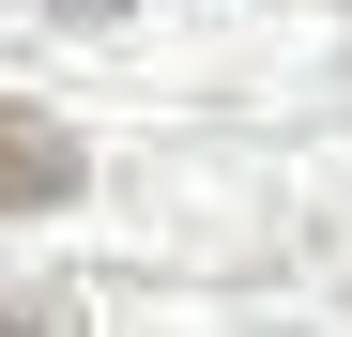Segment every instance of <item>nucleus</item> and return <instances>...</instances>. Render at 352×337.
<instances>
[{"mask_svg": "<svg viewBox=\"0 0 352 337\" xmlns=\"http://www.w3.org/2000/svg\"><path fill=\"white\" fill-rule=\"evenodd\" d=\"M77 168H92V153L46 123V107L0 92V215H62V199H77Z\"/></svg>", "mask_w": 352, "mask_h": 337, "instance_id": "1", "label": "nucleus"}, {"mask_svg": "<svg viewBox=\"0 0 352 337\" xmlns=\"http://www.w3.org/2000/svg\"><path fill=\"white\" fill-rule=\"evenodd\" d=\"M0 337H62V307H0Z\"/></svg>", "mask_w": 352, "mask_h": 337, "instance_id": "2", "label": "nucleus"}, {"mask_svg": "<svg viewBox=\"0 0 352 337\" xmlns=\"http://www.w3.org/2000/svg\"><path fill=\"white\" fill-rule=\"evenodd\" d=\"M62 16H123V0H62Z\"/></svg>", "mask_w": 352, "mask_h": 337, "instance_id": "3", "label": "nucleus"}]
</instances>
